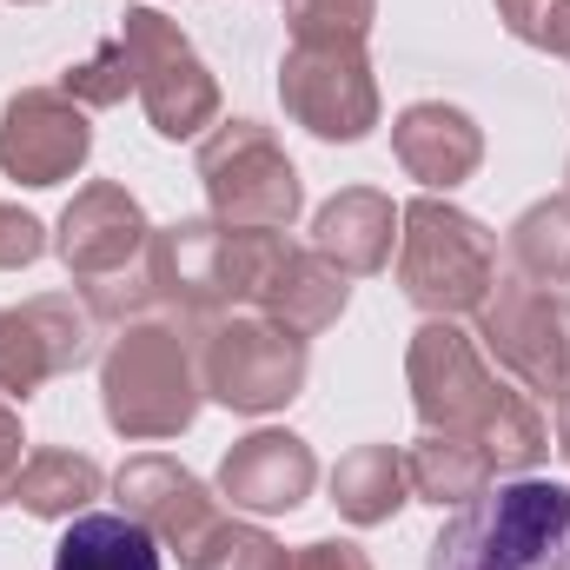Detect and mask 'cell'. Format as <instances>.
<instances>
[{
	"instance_id": "obj_18",
	"label": "cell",
	"mask_w": 570,
	"mask_h": 570,
	"mask_svg": "<svg viewBox=\"0 0 570 570\" xmlns=\"http://www.w3.org/2000/svg\"><path fill=\"white\" fill-rule=\"evenodd\" d=\"M345 298H352V279H345L325 253H312V246H285L279 273L266 279V292H259L253 312L279 318L285 332H298V338H318L325 325H338Z\"/></svg>"
},
{
	"instance_id": "obj_19",
	"label": "cell",
	"mask_w": 570,
	"mask_h": 570,
	"mask_svg": "<svg viewBox=\"0 0 570 570\" xmlns=\"http://www.w3.org/2000/svg\"><path fill=\"white\" fill-rule=\"evenodd\" d=\"M100 491H107V471L73 444H33L20 478H13V504L47 518V524H73Z\"/></svg>"
},
{
	"instance_id": "obj_9",
	"label": "cell",
	"mask_w": 570,
	"mask_h": 570,
	"mask_svg": "<svg viewBox=\"0 0 570 570\" xmlns=\"http://www.w3.org/2000/svg\"><path fill=\"white\" fill-rule=\"evenodd\" d=\"M478 345L531 392V399H570V298L558 285L498 279L478 305Z\"/></svg>"
},
{
	"instance_id": "obj_17",
	"label": "cell",
	"mask_w": 570,
	"mask_h": 570,
	"mask_svg": "<svg viewBox=\"0 0 570 570\" xmlns=\"http://www.w3.org/2000/svg\"><path fill=\"white\" fill-rule=\"evenodd\" d=\"M312 253H325L345 279H365V273H385L392 253H399V206L379 193V186H345L318 206L312 219Z\"/></svg>"
},
{
	"instance_id": "obj_14",
	"label": "cell",
	"mask_w": 570,
	"mask_h": 570,
	"mask_svg": "<svg viewBox=\"0 0 570 570\" xmlns=\"http://www.w3.org/2000/svg\"><path fill=\"white\" fill-rule=\"evenodd\" d=\"M146 239H153V226H146L140 199L120 179H87L67 199V213H60L53 253L73 273V285H94V279H114V273L146 266Z\"/></svg>"
},
{
	"instance_id": "obj_31",
	"label": "cell",
	"mask_w": 570,
	"mask_h": 570,
	"mask_svg": "<svg viewBox=\"0 0 570 570\" xmlns=\"http://www.w3.org/2000/svg\"><path fill=\"white\" fill-rule=\"evenodd\" d=\"M564 179H570V166H564ZM564 193H570V186H564Z\"/></svg>"
},
{
	"instance_id": "obj_8",
	"label": "cell",
	"mask_w": 570,
	"mask_h": 570,
	"mask_svg": "<svg viewBox=\"0 0 570 570\" xmlns=\"http://www.w3.org/2000/svg\"><path fill=\"white\" fill-rule=\"evenodd\" d=\"M120 47L134 60V94L159 140H199L219 127V80L206 73L199 47L166 20L159 7H127L120 13Z\"/></svg>"
},
{
	"instance_id": "obj_27",
	"label": "cell",
	"mask_w": 570,
	"mask_h": 570,
	"mask_svg": "<svg viewBox=\"0 0 570 570\" xmlns=\"http://www.w3.org/2000/svg\"><path fill=\"white\" fill-rule=\"evenodd\" d=\"M498 20H504L524 47L570 60V0H498Z\"/></svg>"
},
{
	"instance_id": "obj_13",
	"label": "cell",
	"mask_w": 570,
	"mask_h": 570,
	"mask_svg": "<svg viewBox=\"0 0 570 570\" xmlns=\"http://www.w3.org/2000/svg\"><path fill=\"white\" fill-rule=\"evenodd\" d=\"M94 127L60 87H20L0 114V173L20 186H60L87 166Z\"/></svg>"
},
{
	"instance_id": "obj_4",
	"label": "cell",
	"mask_w": 570,
	"mask_h": 570,
	"mask_svg": "<svg viewBox=\"0 0 570 570\" xmlns=\"http://www.w3.org/2000/svg\"><path fill=\"white\" fill-rule=\"evenodd\" d=\"M199 338L173 312H146L120 325V338L100 358V405L107 425L134 444H159L199 419Z\"/></svg>"
},
{
	"instance_id": "obj_20",
	"label": "cell",
	"mask_w": 570,
	"mask_h": 570,
	"mask_svg": "<svg viewBox=\"0 0 570 570\" xmlns=\"http://www.w3.org/2000/svg\"><path fill=\"white\" fill-rule=\"evenodd\" d=\"M412 498V478H405V451L399 444H358L332 464V504L345 524H392L399 504Z\"/></svg>"
},
{
	"instance_id": "obj_28",
	"label": "cell",
	"mask_w": 570,
	"mask_h": 570,
	"mask_svg": "<svg viewBox=\"0 0 570 570\" xmlns=\"http://www.w3.org/2000/svg\"><path fill=\"white\" fill-rule=\"evenodd\" d=\"M40 253H47V226H40L33 213H20V206H7V199H0V273L33 266Z\"/></svg>"
},
{
	"instance_id": "obj_26",
	"label": "cell",
	"mask_w": 570,
	"mask_h": 570,
	"mask_svg": "<svg viewBox=\"0 0 570 570\" xmlns=\"http://www.w3.org/2000/svg\"><path fill=\"white\" fill-rule=\"evenodd\" d=\"M285 558H292V551H285L279 538H266L259 524H233V518H226V524L213 531V544L193 558V570H285Z\"/></svg>"
},
{
	"instance_id": "obj_21",
	"label": "cell",
	"mask_w": 570,
	"mask_h": 570,
	"mask_svg": "<svg viewBox=\"0 0 570 570\" xmlns=\"http://www.w3.org/2000/svg\"><path fill=\"white\" fill-rule=\"evenodd\" d=\"M405 478H412V498H425V504H471V498H484L491 484H498V464L484 458V444H471V438H451V431H425L412 451H405Z\"/></svg>"
},
{
	"instance_id": "obj_11",
	"label": "cell",
	"mask_w": 570,
	"mask_h": 570,
	"mask_svg": "<svg viewBox=\"0 0 570 570\" xmlns=\"http://www.w3.org/2000/svg\"><path fill=\"white\" fill-rule=\"evenodd\" d=\"M107 325L73 292H40L20 305H0V399L27 405L40 385L80 372L94 358V338Z\"/></svg>"
},
{
	"instance_id": "obj_23",
	"label": "cell",
	"mask_w": 570,
	"mask_h": 570,
	"mask_svg": "<svg viewBox=\"0 0 570 570\" xmlns=\"http://www.w3.org/2000/svg\"><path fill=\"white\" fill-rule=\"evenodd\" d=\"M511 259H518V279L570 285V193L564 199H538L511 226Z\"/></svg>"
},
{
	"instance_id": "obj_24",
	"label": "cell",
	"mask_w": 570,
	"mask_h": 570,
	"mask_svg": "<svg viewBox=\"0 0 570 570\" xmlns=\"http://www.w3.org/2000/svg\"><path fill=\"white\" fill-rule=\"evenodd\" d=\"M60 94L73 100V107H120L127 94H134V60H127V47H120V33L114 40H100L80 67H67V80H60Z\"/></svg>"
},
{
	"instance_id": "obj_7",
	"label": "cell",
	"mask_w": 570,
	"mask_h": 570,
	"mask_svg": "<svg viewBox=\"0 0 570 570\" xmlns=\"http://www.w3.org/2000/svg\"><path fill=\"white\" fill-rule=\"evenodd\" d=\"M199 186L219 226H266L285 233L305 206L298 173L285 159V146L273 140V127L259 120H219L199 140Z\"/></svg>"
},
{
	"instance_id": "obj_3",
	"label": "cell",
	"mask_w": 570,
	"mask_h": 570,
	"mask_svg": "<svg viewBox=\"0 0 570 570\" xmlns=\"http://www.w3.org/2000/svg\"><path fill=\"white\" fill-rule=\"evenodd\" d=\"M425 570H570V484L531 471L491 484L444 518Z\"/></svg>"
},
{
	"instance_id": "obj_15",
	"label": "cell",
	"mask_w": 570,
	"mask_h": 570,
	"mask_svg": "<svg viewBox=\"0 0 570 570\" xmlns=\"http://www.w3.org/2000/svg\"><path fill=\"white\" fill-rule=\"evenodd\" d=\"M318 484V458L305 438L292 431H253L226 451L219 464V498L233 511H253V518H279V511H298Z\"/></svg>"
},
{
	"instance_id": "obj_30",
	"label": "cell",
	"mask_w": 570,
	"mask_h": 570,
	"mask_svg": "<svg viewBox=\"0 0 570 570\" xmlns=\"http://www.w3.org/2000/svg\"><path fill=\"white\" fill-rule=\"evenodd\" d=\"M20 444H27V438H20V405L0 399V504H13V478H20V464H27Z\"/></svg>"
},
{
	"instance_id": "obj_1",
	"label": "cell",
	"mask_w": 570,
	"mask_h": 570,
	"mask_svg": "<svg viewBox=\"0 0 570 570\" xmlns=\"http://www.w3.org/2000/svg\"><path fill=\"white\" fill-rule=\"evenodd\" d=\"M405 385H412L419 425L484 444V458H491L498 471H518V478H524V471L551 451V431H544L538 399H531V392H511V385L484 365L478 332H464L458 318H425V325L412 332Z\"/></svg>"
},
{
	"instance_id": "obj_25",
	"label": "cell",
	"mask_w": 570,
	"mask_h": 570,
	"mask_svg": "<svg viewBox=\"0 0 570 570\" xmlns=\"http://www.w3.org/2000/svg\"><path fill=\"white\" fill-rule=\"evenodd\" d=\"M379 0H285L292 40H372Z\"/></svg>"
},
{
	"instance_id": "obj_16",
	"label": "cell",
	"mask_w": 570,
	"mask_h": 570,
	"mask_svg": "<svg viewBox=\"0 0 570 570\" xmlns=\"http://www.w3.org/2000/svg\"><path fill=\"white\" fill-rule=\"evenodd\" d=\"M392 153L399 166L425 186V193H451L478 173L484 159V134L464 107H444V100H419L392 120Z\"/></svg>"
},
{
	"instance_id": "obj_2",
	"label": "cell",
	"mask_w": 570,
	"mask_h": 570,
	"mask_svg": "<svg viewBox=\"0 0 570 570\" xmlns=\"http://www.w3.org/2000/svg\"><path fill=\"white\" fill-rule=\"evenodd\" d=\"M285 233L266 226H219L213 213L206 219H179V226H159L146 239V279L159 312H173L179 325H213L239 305H259L266 279L279 273L285 259Z\"/></svg>"
},
{
	"instance_id": "obj_5",
	"label": "cell",
	"mask_w": 570,
	"mask_h": 570,
	"mask_svg": "<svg viewBox=\"0 0 570 570\" xmlns=\"http://www.w3.org/2000/svg\"><path fill=\"white\" fill-rule=\"evenodd\" d=\"M498 285V233L451 199L399 206V292L431 318H464Z\"/></svg>"
},
{
	"instance_id": "obj_29",
	"label": "cell",
	"mask_w": 570,
	"mask_h": 570,
	"mask_svg": "<svg viewBox=\"0 0 570 570\" xmlns=\"http://www.w3.org/2000/svg\"><path fill=\"white\" fill-rule=\"evenodd\" d=\"M285 570H372V558L358 551V544H345V538H312V544H298Z\"/></svg>"
},
{
	"instance_id": "obj_22",
	"label": "cell",
	"mask_w": 570,
	"mask_h": 570,
	"mask_svg": "<svg viewBox=\"0 0 570 570\" xmlns=\"http://www.w3.org/2000/svg\"><path fill=\"white\" fill-rule=\"evenodd\" d=\"M53 570H166V564H159V538L146 524H134L127 511H80L53 544Z\"/></svg>"
},
{
	"instance_id": "obj_10",
	"label": "cell",
	"mask_w": 570,
	"mask_h": 570,
	"mask_svg": "<svg viewBox=\"0 0 570 570\" xmlns=\"http://www.w3.org/2000/svg\"><path fill=\"white\" fill-rule=\"evenodd\" d=\"M279 100L318 140H365L379 127V80L365 40H292L279 60Z\"/></svg>"
},
{
	"instance_id": "obj_12",
	"label": "cell",
	"mask_w": 570,
	"mask_h": 570,
	"mask_svg": "<svg viewBox=\"0 0 570 570\" xmlns=\"http://www.w3.org/2000/svg\"><path fill=\"white\" fill-rule=\"evenodd\" d=\"M114 498H120V511L146 524L153 538H159V551H173L179 564H193L206 544H213V531L226 524L219 518V498L179 464V458H166V451H140V458H127L120 471H114Z\"/></svg>"
},
{
	"instance_id": "obj_6",
	"label": "cell",
	"mask_w": 570,
	"mask_h": 570,
	"mask_svg": "<svg viewBox=\"0 0 570 570\" xmlns=\"http://www.w3.org/2000/svg\"><path fill=\"white\" fill-rule=\"evenodd\" d=\"M193 338H199V385L226 412L266 419V412H279V405H292L305 392L312 338L285 332L279 318H266V312H226V318L199 325Z\"/></svg>"
},
{
	"instance_id": "obj_32",
	"label": "cell",
	"mask_w": 570,
	"mask_h": 570,
	"mask_svg": "<svg viewBox=\"0 0 570 570\" xmlns=\"http://www.w3.org/2000/svg\"><path fill=\"white\" fill-rule=\"evenodd\" d=\"M20 7H33V0H20Z\"/></svg>"
}]
</instances>
